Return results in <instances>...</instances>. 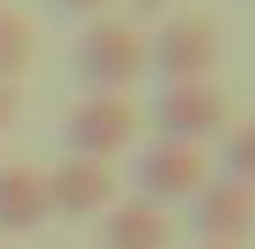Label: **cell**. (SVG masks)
Returning <instances> with one entry per match:
<instances>
[{"label": "cell", "instance_id": "obj_1", "mask_svg": "<svg viewBox=\"0 0 255 249\" xmlns=\"http://www.w3.org/2000/svg\"><path fill=\"white\" fill-rule=\"evenodd\" d=\"M150 67V39L139 33V22L122 17H100L89 33L78 39V72L95 83L100 94H122L133 89Z\"/></svg>", "mask_w": 255, "mask_h": 249}, {"label": "cell", "instance_id": "obj_2", "mask_svg": "<svg viewBox=\"0 0 255 249\" xmlns=\"http://www.w3.org/2000/svg\"><path fill=\"white\" fill-rule=\"evenodd\" d=\"M139 133V111L128 105L122 94H89V100H78L61 122V139L72 155L83 161H111L122 144H133Z\"/></svg>", "mask_w": 255, "mask_h": 249}, {"label": "cell", "instance_id": "obj_3", "mask_svg": "<svg viewBox=\"0 0 255 249\" xmlns=\"http://www.w3.org/2000/svg\"><path fill=\"white\" fill-rule=\"evenodd\" d=\"M217 61H222V33L211 17H172L150 39V67H161V78L172 83H200Z\"/></svg>", "mask_w": 255, "mask_h": 249}, {"label": "cell", "instance_id": "obj_4", "mask_svg": "<svg viewBox=\"0 0 255 249\" xmlns=\"http://www.w3.org/2000/svg\"><path fill=\"white\" fill-rule=\"evenodd\" d=\"M194 233L205 249H239L255 233V188L217 177L194 194Z\"/></svg>", "mask_w": 255, "mask_h": 249}, {"label": "cell", "instance_id": "obj_5", "mask_svg": "<svg viewBox=\"0 0 255 249\" xmlns=\"http://www.w3.org/2000/svg\"><path fill=\"white\" fill-rule=\"evenodd\" d=\"M211 183V166H205V150L200 144H178V139H155L139 161V188L144 199L155 205H172V199H189Z\"/></svg>", "mask_w": 255, "mask_h": 249}, {"label": "cell", "instance_id": "obj_6", "mask_svg": "<svg viewBox=\"0 0 255 249\" xmlns=\"http://www.w3.org/2000/svg\"><path fill=\"white\" fill-rule=\"evenodd\" d=\"M155 122H161V139L200 144V139H211L228 122V100L211 89V83H172V89L155 100Z\"/></svg>", "mask_w": 255, "mask_h": 249}, {"label": "cell", "instance_id": "obj_7", "mask_svg": "<svg viewBox=\"0 0 255 249\" xmlns=\"http://www.w3.org/2000/svg\"><path fill=\"white\" fill-rule=\"evenodd\" d=\"M45 188H50V216H100L111 194H117V177L106 161H83V155H67L56 172H45Z\"/></svg>", "mask_w": 255, "mask_h": 249}, {"label": "cell", "instance_id": "obj_8", "mask_svg": "<svg viewBox=\"0 0 255 249\" xmlns=\"http://www.w3.org/2000/svg\"><path fill=\"white\" fill-rule=\"evenodd\" d=\"M50 222V188L33 166H0V233H33Z\"/></svg>", "mask_w": 255, "mask_h": 249}, {"label": "cell", "instance_id": "obj_9", "mask_svg": "<svg viewBox=\"0 0 255 249\" xmlns=\"http://www.w3.org/2000/svg\"><path fill=\"white\" fill-rule=\"evenodd\" d=\"M100 238H106V249H166L172 222H166V211L155 199H122L100 222Z\"/></svg>", "mask_w": 255, "mask_h": 249}, {"label": "cell", "instance_id": "obj_10", "mask_svg": "<svg viewBox=\"0 0 255 249\" xmlns=\"http://www.w3.org/2000/svg\"><path fill=\"white\" fill-rule=\"evenodd\" d=\"M33 61V22L11 6H0V78H17Z\"/></svg>", "mask_w": 255, "mask_h": 249}, {"label": "cell", "instance_id": "obj_11", "mask_svg": "<svg viewBox=\"0 0 255 249\" xmlns=\"http://www.w3.org/2000/svg\"><path fill=\"white\" fill-rule=\"evenodd\" d=\"M222 166H228V177L255 188V122H244V128L228 133V150H222Z\"/></svg>", "mask_w": 255, "mask_h": 249}, {"label": "cell", "instance_id": "obj_12", "mask_svg": "<svg viewBox=\"0 0 255 249\" xmlns=\"http://www.w3.org/2000/svg\"><path fill=\"white\" fill-rule=\"evenodd\" d=\"M17 105H22V100H17V83H11V78H0V133L17 122Z\"/></svg>", "mask_w": 255, "mask_h": 249}, {"label": "cell", "instance_id": "obj_13", "mask_svg": "<svg viewBox=\"0 0 255 249\" xmlns=\"http://www.w3.org/2000/svg\"><path fill=\"white\" fill-rule=\"evenodd\" d=\"M56 6H61V11H100L106 0H56Z\"/></svg>", "mask_w": 255, "mask_h": 249}, {"label": "cell", "instance_id": "obj_14", "mask_svg": "<svg viewBox=\"0 0 255 249\" xmlns=\"http://www.w3.org/2000/svg\"><path fill=\"white\" fill-rule=\"evenodd\" d=\"M161 6H166V0H133V11H139V17H155Z\"/></svg>", "mask_w": 255, "mask_h": 249}]
</instances>
